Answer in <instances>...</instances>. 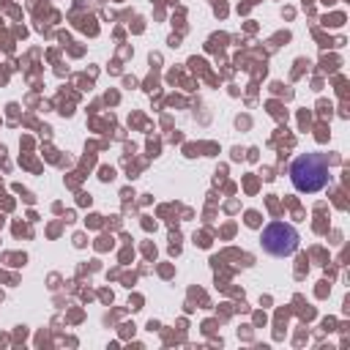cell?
Segmentation results:
<instances>
[{"instance_id":"obj_1","label":"cell","mask_w":350,"mask_h":350,"mask_svg":"<svg viewBox=\"0 0 350 350\" xmlns=\"http://www.w3.org/2000/svg\"><path fill=\"white\" fill-rule=\"evenodd\" d=\"M290 180L295 186V191L304 194H314L320 189L328 186L331 175H328V159L323 153H301L293 159L290 164Z\"/></svg>"},{"instance_id":"obj_2","label":"cell","mask_w":350,"mask_h":350,"mask_svg":"<svg viewBox=\"0 0 350 350\" xmlns=\"http://www.w3.org/2000/svg\"><path fill=\"white\" fill-rule=\"evenodd\" d=\"M298 230L287 221H271L262 232H260V243L262 252L273 254V257H290L298 249Z\"/></svg>"}]
</instances>
